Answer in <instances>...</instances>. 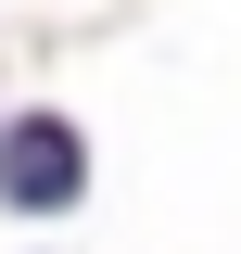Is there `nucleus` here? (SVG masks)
Listing matches in <instances>:
<instances>
[{"mask_svg": "<svg viewBox=\"0 0 241 254\" xmlns=\"http://www.w3.org/2000/svg\"><path fill=\"white\" fill-rule=\"evenodd\" d=\"M76 178H89V165H76V127L63 115H26L0 140V190H13V203H76Z\"/></svg>", "mask_w": 241, "mask_h": 254, "instance_id": "obj_1", "label": "nucleus"}]
</instances>
